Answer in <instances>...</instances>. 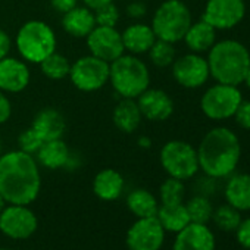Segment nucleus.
Instances as JSON below:
<instances>
[{"instance_id":"f257e3e1","label":"nucleus","mask_w":250,"mask_h":250,"mask_svg":"<svg viewBox=\"0 0 250 250\" xmlns=\"http://www.w3.org/2000/svg\"><path fill=\"white\" fill-rule=\"evenodd\" d=\"M42 175L33 155L11 150L0 155V194L8 205H31L40 193Z\"/></svg>"},{"instance_id":"f03ea898","label":"nucleus","mask_w":250,"mask_h":250,"mask_svg":"<svg viewBox=\"0 0 250 250\" xmlns=\"http://www.w3.org/2000/svg\"><path fill=\"white\" fill-rule=\"evenodd\" d=\"M199 168L205 175L221 180L235 172L241 158L238 136L228 127H213L197 146Z\"/></svg>"},{"instance_id":"7ed1b4c3","label":"nucleus","mask_w":250,"mask_h":250,"mask_svg":"<svg viewBox=\"0 0 250 250\" xmlns=\"http://www.w3.org/2000/svg\"><path fill=\"white\" fill-rule=\"evenodd\" d=\"M210 77L221 84L240 85L250 65V52L238 40L225 39L216 42L208 52Z\"/></svg>"},{"instance_id":"20e7f679","label":"nucleus","mask_w":250,"mask_h":250,"mask_svg":"<svg viewBox=\"0 0 250 250\" xmlns=\"http://www.w3.org/2000/svg\"><path fill=\"white\" fill-rule=\"evenodd\" d=\"M109 83L125 99H137L150 87V71L136 55H122L109 63Z\"/></svg>"},{"instance_id":"39448f33","label":"nucleus","mask_w":250,"mask_h":250,"mask_svg":"<svg viewBox=\"0 0 250 250\" xmlns=\"http://www.w3.org/2000/svg\"><path fill=\"white\" fill-rule=\"evenodd\" d=\"M15 46L25 62L40 63L56 52V34L44 21L31 20L24 22L18 30Z\"/></svg>"},{"instance_id":"423d86ee","label":"nucleus","mask_w":250,"mask_h":250,"mask_svg":"<svg viewBox=\"0 0 250 250\" xmlns=\"http://www.w3.org/2000/svg\"><path fill=\"white\" fill-rule=\"evenodd\" d=\"M191 22V12L183 0H165L153 14L152 28L156 39L175 44L183 42Z\"/></svg>"},{"instance_id":"0eeeda50","label":"nucleus","mask_w":250,"mask_h":250,"mask_svg":"<svg viewBox=\"0 0 250 250\" xmlns=\"http://www.w3.org/2000/svg\"><path fill=\"white\" fill-rule=\"evenodd\" d=\"M159 162L168 177L187 181L200 171L197 149L184 140L167 142L159 153Z\"/></svg>"},{"instance_id":"6e6552de","label":"nucleus","mask_w":250,"mask_h":250,"mask_svg":"<svg viewBox=\"0 0 250 250\" xmlns=\"http://www.w3.org/2000/svg\"><path fill=\"white\" fill-rule=\"evenodd\" d=\"M243 100V94L237 85L216 83L205 90L200 97L202 113L215 122L232 118L235 109Z\"/></svg>"},{"instance_id":"1a4fd4ad","label":"nucleus","mask_w":250,"mask_h":250,"mask_svg":"<svg viewBox=\"0 0 250 250\" xmlns=\"http://www.w3.org/2000/svg\"><path fill=\"white\" fill-rule=\"evenodd\" d=\"M68 77L77 90L93 93L109 83V63L93 55L81 56L71 63Z\"/></svg>"},{"instance_id":"9d476101","label":"nucleus","mask_w":250,"mask_h":250,"mask_svg":"<svg viewBox=\"0 0 250 250\" xmlns=\"http://www.w3.org/2000/svg\"><path fill=\"white\" fill-rule=\"evenodd\" d=\"M171 68L172 78L175 80V83L187 90L200 88L210 78L208 61L199 53L190 52L183 56H178L171 65Z\"/></svg>"},{"instance_id":"9b49d317","label":"nucleus","mask_w":250,"mask_h":250,"mask_svg":"<svg viewBox=\"0 0 250 250\" xmlns=\"http://www.w3.org/2000/svg\"><path fill=\"white\" fill-rule=\"evenodd\" d=\"M37 227V216L27 205H8L0 212V231L12 240L30 238Z\"/></svg>"},{"instance_id":"f8f14e48","label":"nucleus","mask_w":250,"mask_h":250,"mask_svg":"<svg viewBox=\"0 0 250 250\" xmlns=\"http://www.w3.org/2000/svg\"><path fill=\"white\" fill-rule=\"evenodd\" d=\"M246 15L244 0H208L202 20L216 31H227L237 27Z\"/></svg>"},{"instance_id":"ddd939ff","label":"nucleus","mask_w":250,"mask_h":250,"mask_svg":"<svg viewBox=\"0 0 250 250\" xmlns=\"http://www.w3.org/2000/svg\"><path fill=\"white\" fill-rule=\"evenodd\" d=\"M165 229L156 216L139 218L127 231L125 243L130 250H161Z\"/></svg>"},{"instance_id":"4468645a","label":"nucleus","mask_w":250,"mask_h":250,"mask_svg":"<svg viewBox=\"0 0 250 250\" xmlns=\"http://www.w3.org/2000/svg\"><path fill=\"white\" fill-rule=\"evenodd\" d=\"M85 42L90 55L106 61L107 63L113 62L125 53L122 36L116 27L96 25L93 31L85 37Z\"/></svg>"},{"instance_id":"2eb2a0df","label":"nucleus","mask_w":250,"mask_h":250,"mask_svg":"<svg viewBox=\"0 0 250 250\" xmlns=\"http://www.w3.org/2000/svg\"><path fill=\"white\" fill-rule=\"evenodd\" d=\"M136 100L143 118L152 122H164L169 119L175 109L172 97L162 88L149 87Z\"/></svg>"},{"instance_id":"dca6fc26","label":"nucleus","mask_w":250,"mask_h":250,"mask_svg":"<svg viewBox=\"0 0 250 250\" xmlns=\"http://www.w3.org/2000/svg\"><path fill=\"white\" fill-rule=\"evenodd\" d=\"M31 80V72L24 59L6 56L0 59V90L6 94L24 91Z\"/></svg>"},{"instance_id":"f3484780","label":"nucleus","mask_w":250,"mask_h":250,"mask_svg":"<svg viewBox=\"0 0 250 250\" xmlns=\"http://www.w3.org/2000/svg\"><path fill=\"white\" fill-rule=\"evenodd\" d=\"M215 234L206 224L190 222L177 232L172 250H215Z\"/></svg>"},{"instance_id":"a211bd4d","label":"nucleus","mask_w":250,"mask_h":250,"mask_svg":"<svg viewBox=\"0 0 250 250\" xmlns=\"http://www.w3.org/2000/svg\"><path fill=\"white\" fill-rule=\"evenodd\" d=\"M31 128L43 142L62 139L66 130L65 116L55 107H43L33 119Z\"/></svg>"},{"instance_id":"6ab92c4d","label":"nucleus","mask_w":250,"mask_h":250,"mask_svg":"<svg viewBox=\"0 0 250 250\" xmlns=\"http://www.w3.org/2000/svg\"><path fill=\"white\" fill-rule=\"evenodd\" d=\"M121 36H122L125 52L136 56L147 53L153 46V43L156 42V36L152 25L143 22H136L128 25L121 33Z\"/></svg>"},{"instance_id":"aec40b11","label":"nucleus","mask_w":250,"mask_h":250,"mask_svg":"<svg viewBox=\"0 0 250 250\" xmlns=\"http://www.w3.org/2000/svg\"><path fill=\"white\" fill-rule=\"evenodd\" d=\"M112 121L119 131H122L125 134L136 133L143 121V115L140 112L137 100L121 97V100L113 107Z\"/></svg>"},{"instance_id":"412c9836","label":"nucleus","mask_w":250,"mask_h":250,"mask_svg":"<svg viewBox=\"0 0 250 250\" xmlns=\"http://www.w3.org/2000/svg\"><path fill=\"white\" fill-rule=\"evenodd\" d=\"M224 196L225 202L240 212L250 210V174L240 172L227 177Z\"/></svg>"},{"instance_id":"4be33fe9","label":"nucleus","mask_w":250,"mask_h":250,"mask_svg":"<svg viewBox=\"0 0 250 250\" xmlns=\"http://www.w3.org/2000/svg\"><path fill=\"white\" fill-rule=\"evenodd\" d=\"M96 27L94 12L85 6H75L62 15V28L74 39H85Z\"/></svg>"},{"instance_id":"5701e85b","label":"nucleus","mask_w":250,"mask_h":250,"mask_svg":"<svg viewBox=\"0 0 250 250\" xmlns=\"http://www.w3.org/2000/svg\"><path fill=\"white\" fill-rule=\"evenodd\" d=\"M216 30L209 25L202 18L196 22H191L188 27L183 42L186 43L187 49L193 53H208L209 49L216 43Z\"/></svg>"},{"instance_id":"b1692460","label":"nucleus","mask_w":250,"mask_h":250,"mask_svg":"<svg viewBox=\"0 0 250 250\" xmlns=\"http://www.w3.org/2000/svg\"><path fill=\"white\" fill-rule=\"evenodd\" d=\"M124 177L112 168H104L99 171L93 180V191L94 194L104 202L116 200L124 191Z\"/></svg>"},{"instance_id":"393cba45","label":"nucleus","mask_w":250,"mask_h":250,"mask_svg":"<svg viewBox=\"0 0 250 250\" xmlns=\"http://www.w3.org/2000/svg\"><path fill=\"white\" fill-rule=\"evenodd\" d=\"M34 158L39 165L47 169H61L66 167L71 158V150L62 139H56L44 142Z\"/></svg>"},{"instance_id":"a878e982","label":"nucleus","mask_w":250,"mask_h":250,"mask_svg":"<svg viewBox=\"0 0 250 250\" xmlns=\"http://www.w3.org/2000/svg\"><path fill=\"white\" fill-rule=\"evenodd\" d=\"M156 218L168 232H178L190 224V216L184 203L178 205H159Z\"/></svg>"},{"instance_id":"bb28decb","label":"nucleus","mask_w":250,"mask_h":250,"mask_svg":"<svg viewBox=\"0 0 250 250\" xmlns=\"http://www.w3.org/2000/svg\"><path fill=\"white\" fill-rule=\"evenodd\" d=\"M127 206L133 215L137 218L156 216L159 209V202L153 193L146 188H136L127 197Z\"/></svg>"},{"instance_id":"cd10ccee","label":"nucleus","mask_w":250,"mask_h":250,"mask_svg":"<svg viewBox=\"0 0 250 250\" xmlns=\"http://www.w3.org/2000/svg\"><path fill=\"white\" fill-rule=\"evenodd\" d=\"M39 65H40L43 75L47 77L49 80H55V81L66 78L69 75V71H71L69 59L61 53H58V52H53L52 55H49Z\"/></svg>"},{"instance_id":"c85d7f7f","label":"nucleus","mask_w":250,"mask_h":250,"mask_svg":"<svg viewBox=\"0 0 250 250\" xmlns=\"http://www.w3.org/2000/svg\"><path fill=\"white\" fill-rule=\"evenodd\" d=\"M184 205H186V209L188 212L190 222L208 225V222L212 221V213H213L215 208H213L209 197L202 196V194H196L191 199H188V202Z\"/></svg>"},{"instance_id":"c756f323","label":"nucleus","mask_w":250,"mask_h":250,"mask_svg":"<svg viewBox=\"0 0 250 250\" xmlns=\"http://www.w3.org/2000/svg\"><path fill=\"white\" fill-rule=\"evenodd\" d=\"M241 212L232 208L231 205L225 203L213 209L212 213V221L213 224L224 232H231L235 231L237 227L241 222Z\"/></svg>"},{"instance_id":"7c9ffc66","label":"nucleus","mask_w":250,"mask_h":250,"mask_svg":"<svg viewBox=\"0 0 250 250\" xmlns=\"http://www.w3.org/2000/svg\"><path fill=\"white\" fill-rule=\"evenodd\" d=\"M152 63L158 68H168L174 63L177 59V50L175 46L169 42H164L156 39L150 50L147 52Z\"/></svg>"},{"instance_id":"2f4dec72","label":"nucleus","mask_w":250,"mask_h":250,"mask_svg":"<svg viewBox=\"0 0 250 250\" xmlns=\"http://www.w3.org/2000/svg\"><path fill=\"white\" fill-rule=\"evenodd\" d=\"M186 196V186L184 181L177 178H167L159 188V199L161 205H178L184 203Z\"/></svg>"},{"instance_id":"473e14b6","label":"nucleus","mask_w":250,"mask_h":250,"mask_svg":"<svg viewBox=\"0 0 250 250\" xmlns=\"http://www.w3.org/2000/svg\"><path fill=\"white\" fill-rule=\"evenodd\" d=\"M43 143L44 142L37 136V133L31 127L24 130L20 134V137H18V147H20V150H22V152H25L28 155H33V156L39 152V149L42 147Z\"/></svg>"},{"instance_id":"72a5a7b5","label":"nucleus","mask_w":250,"mask_h":250,"mask_svg":"<svg viewBox=\"0 0 250 250\" xmlns=\"http://www.w3.org/2000/svg\"><path fill=\"white\" fill-rule=\"evenodd\" d=\"M94 12L96 18V25H103V27H116L119 21V9L115 6V3H107Z\"/></svg>"},{"instance_id":"f704fd0d","label":"nucleus","mask_w":250,"mask_h":250,"mask_svg":"<svg viewBox=\"0 0 250 250\" xmlns=\"http://www.w3.org/2000/svg\"><path fill=\"white\" fill-rule=\"evenodd\" d=\"M232 118L241 130L250 131V100L243 99L241 103L238 104V107L235 109Z\"/></svg>"},{"instance_id":"c9c22d12","label":"nucleus","mask_w":250,"mask_h":250,"mask_svg":"<svg viewBox=\"0 0 250 250\" xmlns=\"http://www.w3.org/2000/svg\"><path fill=\"white\" fill-rule=\"evenodd\" d=\"M234 232H235V240H237V243H238L243 249L250 250V218L241 219L240 225L237 227V229H235Z\"/></svg>"},{"instance_id":"e433bc0d","label":"nucleus","mask_w":250,"mask_h":250,"mask_svg":"<svg viewBox=\"0 0 250 250\" xmlns=\"http://www.w3.org/2000/svg\"><path fill=\"white\" fill-rule=\"evenodd\" d=\"M197 190H199L197 194H202V196H206V197L212 196L216 191V178H212L209 175L202 177L197 181Z\"/></svg>"},{"instance_id":"4c0bfd02","label":"nucleus","mask_w":250,"mask_h":250,"mask_svg":"<svg viewBox=\"0 0 250 250\" xmlns=\"http://www.w3.org/2000/svg\"><path fill=\"white\" fill-rule=\"evenodd\" d=\"M11 115H12V103L8 94L0 90V125L8 122Z\"/></svg>"},{"instance_id":"58836bf2","label":"nucleus","mask_w":250,"mask_h":250,"mask_svg":"<svg viewBox=\"0 0 250 250\" xmlns=\"http://www.w3.org/2000/svg\"><path fill=\"white\" fill-rule=\"evenodd\" d=\"M50 5L58 14L63 15L78 6V0H50Z\"/></svg>"},{"instance_id":"ea45409f","label":"nucleus","mask_w":250,"mask_h":250,"mask_svg":"<svg viewBox=\"0 0 250 250\" xmlns=\"http://www.w3.org/2000/svg\"><path fill=\"white\" fill-rule=\"evenodd\" d=\"M11 49H12V39H11V36L5 30L0 28V59L9 56Z\"/></svg>"},{"instance_id":"a19ab883","label":"nucleus","mask_w":250,"mask_h":250,"mask_svg":"<svg viewBox=\"0 0 250 250\" xmlns=\"http://www.w3.org/2000/svg\"><path fill=\"white\" fill-rule=\"evenodd\" d=\"M147 12V8L143 2H133L127 6V14L130 18H134V20H139V18H143Z\"/></svg>"},{"instance_id":"79ce46f5","label":"nucleus","mask_w":250,"mask_h":250,"mask_svg":"<svg viewBox=\"0 0 250 250\" xmlns=\"http://www.w3.org/2000/svg\"><path fill=\"white\" fill-rule=\"evenodd\" d=\"M83 2H84L85 8H88L91 11H96V9L102 8V6H104L107 3H112L113 0H83Z\"/></svg>"},{"instance_id":"37998d69","label":"nucleus","mask_w":250,"mask_h":250,"mask_svg":"<svg viewBox=\"0 0 250 250\" xmlns=\"http://www.w3.org/2000/svg\"><path fill=\"white\" fill-rule=\"evenodd\" d=\"M137 143H139V146H140L142 149H150V147H152V140H150L147 136H142V137H139Z\"/></svg>"},{"instance_id":"c03bdc74","label":"nucleus","mask_w":250,"mask_h":250,"mask_svg":"<svg viewBox=\"0 0 250 250\" xmlns=\"http://www.w3.org/2000/svg\"><path fill=\"white\" fill-rule=\"evenodd\" d=\"M246 85H247V88L250 90V65H249V69H247V72H246V77H244V81H243Z\"/></svg>"},{"instance_id":"a18cd8bd","label":"nucleus","mask_w":250,"mask_h":250,"mask_svg":"<svg viewBox=\"0 0 250 250\" xmlns=\"http://www.w3.org/2000/svg\"><path fill=\"white\" fill-rule=\"evenodd\" d=\"M5 206H6V200L2 197V194H0V212L5 209Z\"/></svg>"},{"instance_id":"49530a36","label":"nucleus","mask_w":250,"mask_h":250,"mask_svg":"<svg viewBox=\"0 0 250 250\" xmlns=\"http://www.w3.org/2000/svg\"><path fill=\"white\" fill-rule=\"evenodd\" d=\"M0 155H2V139H0Z\"/></svg>"},{"instance_id":"de8ad7c7","label":"nucleus","mask_w":250,"mask_h":250,"mask_svg":"<svg viewBox=\"0 0 250 250\" xmlns=\"http://www.w3.org/2000/svg\"><path fill=\"white\" fill-rule=\"evenodd\" d=\"M0 250H14V249H6V247H0Z\"/></svg>"}]
</instances>
